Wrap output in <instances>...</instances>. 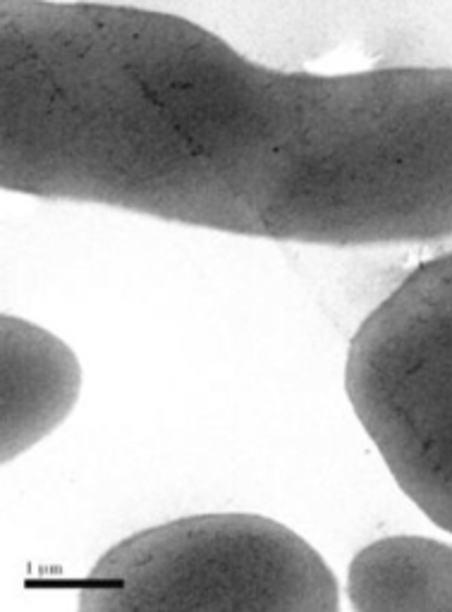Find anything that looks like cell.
Returning <instances> with one entry per match:
<instances>
[{
    "label": "cell",
    "instance_id": "obj_1",
    "mask_svg": "<svg viewBox=\"0 0 452 612\" xmlns=\"http://www.w3.org/2000/svg\"><path fill=\"white\" fill-rule=\"evenodd\" d=\"M0 184L263 240H448L452 67L285 72L170 13L0 0Z\"/></svg>",
    "mask_w": 452,
    "mask_h": 612
},
{
    "label": "cell",
    "instance_id": "obj_2",
    "mask_svg": "<svg viewBox=\"0 0 452 612\" xmlns=\"http://www.w3.org/2000/svg\"><path fill=\"white\" fill-rule=\"evenodd\" d=\"M338 579L326 559L261 515H196L120 540L91 567L79 610L333 612Z\"/></svg>",
    "mask_w": 452,
    "mask_h": 612
},
{
    "label": "cell",
    "instance_id": "obj_3",
    "mask_svg": "<svg viewBox=\"0 0 452 612\" xmlns=\"http://www.w3.org/2000/svg\"><path fill=\"white\" fill-rule=\"evenodd\" d=\"M345 388L402 493L452 533V252L411 271L364 318Z\"/></svg>",
    "mask_w": 452,
    "mask_h": 612
},
{
    "label": "cell",
    "instance_id": "obj_4",
    "mask_svg": "<svg viewBox=\"0 0 452 612\" xmlns=\"http://www.w3.org/2000/svg\"><path fill=\"white\" fill-rule=\"evenodd\" d=\"M3 333V464L39 445L72 414L82 393V366L60 337L17 316Z\"/></svg>",
    "mask_w": 452,
    "mask_h": 612
},
{
    "label": "cell",
    "instance_id": "obj_5",
    "mask_svg": "<svg viewBox=\"0 0 452 612\" xmlns=\"http://www.w3.org/2000/svg\"><path fill=\"white\" fill-rule=\"evenodd\" d=\"M347 593L359 612H452V545L421 536L374 540L352 559Z\"/></svg>",
    "mask_w": 452,
    "mask_h": 612
}]
</instances>
